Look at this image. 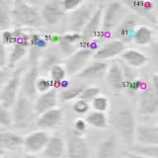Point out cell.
<instances>
[{
	"instance_id": "ac0fdd59",
	"label": "cell",
	"mask_w": 158,
	"mask_h": 158,
	"mask_svg": "<svg viewBox=\"0 0 158 158\" xmlns=\"http://www.w3.org/2000/svg\"><path fill=\"white\" fill-rule=\"evenodd\" d=\"M40 13H41L43 22H46L48 25L53 26L60 21V19L63 17L65 12L61 8L59 1H51L44 4Z\"/></svg>"
},
{
	"instance_id": "7a4b0ae2",
	"label": "cell",
	"mask_w": 158,
	"mask_h": 158,
	"mask_svg": "<svg viewBox=\"0 0 158 158\" xmlns=\"http://www.w3.org/2000/svg\"><path fill=\"white\" fill-rule=\"evenodd\" d=\"M12 127L15 128H27L32 126L37 115L34 109V101L21 94L12 106Z\"/></svg>"
},
{
	"instance_id": "d6986e66",
	"label": "cell",
	"mask_w": 158,
	"mask_h": 158,
	"mask_svg": "<svg viewBox=\"0 0 158 158\" xmlns=\"http://www.w3.org/2000/svg\"><path fill=\"white\" fill-rule=\"evenodd\" d=\"M120 57L122 61L131 68H141L149 62V57L136 48H126Z\"/></svg>"
},
{
	"instance_id": "603a6c76",
	"label": "cell",
	"mask_w": 158,
	"mask_h": 158,
	"mask_svg": "<svg viewBox=\"0 0 158 158\" xmlns=\"http://www.w3.org/2000/svg\"><path fill=\"white\" fill-rule=\"evenodd\" d=\"M135 140L140 144L158 145V127L157 126L138 125L135 127Z\"/></svg>"
},
{
	"instance_id": "277c9868",
	"label": "cell",
	"mask_w": 158,
	"mask_h": 158,
	"mask_svg": "<svg viewBox=\"0 0 158 158\" xmlns=\"http://www.w3.org/2000/svg\"><path fill=\"white\" fill-rule=\"evenodd\" d=\"M114 126L122 141L130 145L135 142V118L130 109H122L114 118Z\"/></svg>"
},
{
	"instance_id": "3957f363",
	"label": "cell",
	"mask_w": 158,
	"mask_h": 158,
	"mask_svg": "<svg viewBox=\"0 0 158 158\" xmlns=\"http://www.w3.org/2000/svg\"><path fill=\"white\" fill-rule=\"evenodd\" d=\"M104 6L99 4L94 8L90 18L88 19L86 25L81 31V47H88L96 49V42L100 39L101 27H102V14Z\"/></svg>"
},
{
	"instance_id": "7402d4cb",
	"label": "cell",
	"mask_w": 158,
	"mask_h": 158,
	"mask_svg": "<svg viewBox=\"0 0 158 158\" xmlns=\"http://www.w3.org/2000/svg\"><path fill=\"white\" fill-rule=\"evenodd\" d=\"M44 157L60 158L65 155V139L58 135H49V138L43 150Z\"/></svg>"
},
{
	"instance_id": "9c48e42d",
	"label": "cell",
	"mask_w": 158,
	"mask_h": 158,
	"mask_svg": "<svg viewBox=\"0 0 158 158\" xmlns=\"http://www.w3.org/2000/svg\"><path fill=\"white\" fill-rule=\"evenodd\" d=\"M137 110L141 116L155 115L158 111V90L152 88L150 85H145L140 90Z\"/></svg>"
},
{
	"instance_id": "6da1fadb",
	"label": "cell",
	"mask_w": 158,
	"mask_h": 158,
	"mask_svg": "<svg viewBox=\"0 0 158 158\" xmlns=\"http://www.w3.org/2000/svg\"><path fill=\"white\" fill-rule=\"evenodd\" d=\"M11 21L14 27L19 28H39L43 25L38 8L24 0H12Z\"/></svg>"
},
{
	"instance_id": "5b68a950",
	"label": "cell",
	"mask_w": 158,
	"mask_h": 158,
	"mask_svg": "<svg viewBox=\"0 0 158 158\" xmlns=\"http://www.w3.org/2000/svg\"><path fill=\"white\" fill-rule=\"evenodd\" d=\"M126 7L120 1H114L107 5L103 9L102 14V27L100 33V39L110 35L117 25L122 21L125 15Z\"/></svg>"
},
{
	"instance_id": "2e32d148",
	"label": "cell",
	"mask_w": 158,
	"mask_h": 158,
	"mask_svg": "<svg viewBox=\"0 0 158 158\" xmlns=\"http://www.w3.org/2000/svg\"><path fill=\"white\" fill-rule=\"evenodd\" d=\"M40 75V70L38 64L35 63L33 66L30 67L26 73L22 75L21 79V91L25 96L29 97L32 100H35L37 97L36 91V81L37 78Z\"/></svg>"
},
{
	"instance_id": "d4e9b609",
	"label": "cell",
	"mask_w": 158,
	"mask_h": 158,
	"mask_svg": "<svg viewBox=\"0 0 158 158\" xmlns=\"http://www.w3.org/2000/svg\"><path fill=\"white\" fill-rule=\"evenodd\" d=\"M153 40H154V31L146 25H137L131 38V41L139 47L150 46Z\"/></svg>"
},
{
	"instance_id": "b9f144b4",
	"label": "cell",
	"mask_w": 158,
	"mask_h": 158,
	"mask_svg": "<svg viewBox=\"0 0 158 158\" xmlns=\"http://www.w3.org/2000/svg\"><path fill=\"white\" fill-rule=\"evenodd\" d=\"M0 40H1L0 42L3 43L5 46H12L15 40L13 30L7 29V30H3V31L0 32Z\"/></svg>"
},
{
	"instance_id": "f546056e",
	"label": "cell",
	"mask_w": 158,
	"mask_h": 158,
	"mask_svg": "<svg viewBox=\"0 0 158 158\" xmlns=\"http://www.w3.org/2000/svg\"><path fill=\"white\" fill-rule=\"evenodd\" d=\"M118 138L116 135H109L104 139L98 147L96 156L98 158H110L115 155L117 149Z\"/></svg>"
},
{
	"instance_id": "44dd1931",
	"label": "cell",
	"mask_w": 158,
	"mask_h": 158,
	"mask_svg": "<svg viewBox=\"0 0 158 158\" xmlns=\"http://www.w3.org/2000/svg\"><path fill=\"white\" fill-rule=\"evenodd\" d=\"M123 155L131 158H158L157 144H130V147L123 153Z\"/></svg>"
},
{
	"instance_id": "ffe728a7",
	"label": "cell",
	"mask_w": 158,
	"mask_h": 158,
	"mask_svg": "<svg viewBox=\"0 0 158 158\" xmlns=\"http://www.w3.org/2000/svg\"><path fill=\"white\" fill-rule=\"evenodd\" d=\"M109 63L104 60H97L94 59L93 61H89L80 71L77 73L79 78L81 79H98L105 76Z\"/></svg>"
},
{
	"instance_id": "816d5d0a",
	"label": "cell",
	"mask_w": 158,
	"mask_h": 158,
	"mask_svg": "<svg viewBox=\"0 0 158 158\" xmlns=\"http://www.w3.org/2000/svg\"><path fill=\"white\" fill-rule=\"evenodd\" d=\"M6 150H5V149H3V148L1 147V146H0V157H1V156H4L5 154H6Z\"/></svg>"
},
{
	"instance_id": "1f68e13d",
	"label": "cell",
	"mask_w": 158,
	"mask_h": 158,
	"mask_svg": "<svg viewBox=\"0 0 158 158\" xmlns=\"http://www.w3.org/2000/svg\"><path fill=\"white\" fill-rule=\"evenodd\" d=\"M62 59L58 53L54 52H48L47 53H44L42 60L39 64V70H41L43 72H48V70L51 69L53 65H56L57 63H61Z\"/></svg>"
},
{
	"instance_id": "d6a6232c",
	"label": "cell",
	"mask_w": 158,
	"mask_h": 158,
	"mask_svg": "<svg viewBox=\"0 0 158 158\" xmlns=\"http://www.w3.org/2000/svg\"><path fill=\"white\" fill-rule=\"evenodd\" d=\"M83 90V87L75 86V87H65L61 89L60 92H58V99L61 102H72L75 99L80 97V94Z\"/></svg>"
},
{
	"instance_id": "bcb514c9",
	"label": "cell",
	"mask_w": 158,
	"mask_h": 158,
	"mask_svg": "<svg viewBox=\"0 0 158 158\" xmlns=\"http://www.w3.org/2000/svg\"><path fill=\"white\" fill-rule=\"evenodd\" d=\"M57 44L59 46V48H60L62 53L66 54V56H69V54L72 53L74 51H75V48H74V44H69L68 42H66L65 40L62 38V36H61L60 42H59Z\"/></svg>"
},
{
	"instance_id": "60d3db41",
	"label": "cell",
	"mask_w": 158,
	"mask_h": 158,
	"mask_svg": "<svg viewBox=\"0 0 158 158\" xmlns=\"http://www.w3.org/2000/svg\"><path fill=\"white\" fill-rule=\"evenodd\" d=\"M48 40L47 38H43L42 36H40L38 34H31V43H30V47H32L33 48H38L42 49L47 48L48 46Z\"/></svg>"
},
{
	"instance_id": "9a60e30c",
	"label": "cell",
	"mask_w": 158,
	"mask_h": 158,
	"mask_svg": "<svg viewBox=\"0 0 158 158\" xmlns=\"http://www.w3.org/2000/svg\"><path fill=\"white\" fill-rule=\"evenodd\" d=\"M105 77L107 84L114 92L118 93L125 90L127 78L123 68L118 63L113 62L109 64L105 73Z\"/></svg>"
},
{
	"instance_id": "5bb4252c",
	"label": "cell",
	"mask_w": 158,
	"mask_h": 158,
	"mask_svg": "<svg viewBox=\"0 0 158 158\" xmlns=\"http://www.w3.org/2000/svg\"><path fill=\"white\" fill-rule=\"evenodd\" d=\"M93 7L90 4H82L76 10L70 12L68 19V30L69 32L81 33L84 26L86 25L88 19L90 18L93 12Z\"/></svg>"
},
{
	"instance_id": "4316f807",
	"label": "cell",
	"mask_w": 158,
	"mask_h": 158,
	"mask_svg": "<svg viewBox=\"0 0 158 158\" xmlns=\"http://www.w3.org/2000/svg\"><path fill=\"white\" fill-rule=\"evenodd\" d=\"M23 143V137L13 131H0V146L6 151L16 149Z\"/></svg>"
},
{
	"instance_id": "ba28073f",
	"label": "cell",
	"mask_w": 158,
	"mask_h": 158,
	"mask_svg": "<svg viewBox=\"0 0 158 158\" xmlns=\"http://www.w3.org/2000/svg\"><path fill=\"white\" fill-rule=\"evenodd\" d=\"M65 155L71 158H86L89 156V148L82 133L74 131L67 132L65 138Z\"/></svg>"
},
{
	"instance_id": "681fc988",
	"label": "cell",
	"mask_w": 158,
	"mask_h": 158,
	"mask_svg": "<svg viewBox=\"0 0 158 158\" xmlns=\"http://www.w3.org/2000/svg\"><path fill=\"white\" fill-rule=\"evenodd\" d=\"M47 40H48V42H51L52 44H58L61 40V36H59L57 34H52L51 36H48Z\"/></svg>"
},
{
	"instance_id": "d590c367",
	"label": "cell",
	"mask_w": 158,
	"mask_h": 158,
	"mask_svg": "<svg viewBox=\"0 0 158 158\" xmlns=\"http://www.w3.org/2000/svg\"><path fill=\"white\" fill-rule=\"evenodd\" d=\"M72 102H73L72 103V110L74 113L77 114V115H80V116L86 115V114L90 111V109H91L90 103L86 100H84V99L79 97Z\"/></svg>"
},
{
	"instance_id": "4dcf8cb0",
	"label": "cell",
	"mask_w": 158,
	"mask_h": 158,
	"mask_svg": "<svg viewBox=\"0 0 158 158\" xmlns=\"http://www.w3.org/2000/svg\"><path fill=\"white\" fill-rule=\"evenodd\" d=\"M11 26V4L8 0H0V32Z\"/></svg>"
},
{
	"instance_id": "4fadbf2b",
	"label": "cell",
	"mask_w": 158,
	"mask_h": 158,
	"mask_svg": "<svg viewBox=\"0 0 158 158\" xmlns=\"http://www.w3.org/2000/svg\"><path fill=\"white\" fill-rule=\"evenodd\" d=\"M63 122V111L61 108L54 107L39 114L37 118L35 120L36 126L40 130L51 131L56 130Z\"/></svg>"
},
{
	"instance_id": "f6af8a7d",
	"label": "cell",
	"mask_w": 158,
	"mask_h": 158,
	"mask_svg": "<svg viewBox=\"0 0 158 158\" xmlns=\"http://www.w3.org/2000/svg\"><path fill=\"white\" fill-rule=\"evenodd\" d=\"M62 38L71 44H75L81 42V34L76 32H68L65 35H63Z\"/></svg>"
},
{
	"instance_id": "8fae6325",
	"label": "cell",
	"mask_w": 158,
	"mask_h": 158,
	"mask_svg": "<svg viewBox=\"0 0 158 158\" xmlns=\"http://www.w3.org/2000/svg\"><path fill=\"white\" fill-rule=\"evenodd\" d=\"M126 49V43L118 39L110 40L104 43L101 47L97 48L93 52L92 58L97 60H110V59L118 57L121 53Z\"/></svg>"
},
{
	"instance_id": "cb8c5ba5",
	"label": "cell",
	"mask_w": 158,
	"mask_h": 158,
	"mask_svg": "<svg viewBox=\"0 0 158 158\" xmlns=\"http://www.w3.org/2000/svg\"><path fill=\"white\" fill-rule=\"evenodd\" d=\"M137 26V23L132 17H127L123 19L122 21L117 25L114 29V37L115 39H118L123 43H128L131 41L133 32Z\"/></svg>"
},
{
	"instance_id": "7bdbcfd3",
	"label": "cell",
	"mask_w": 158,
	"mask_h": 158,
	"mask_svg": "<svg viewBox=\"0 0 158 158\" xmlns=\"http://www.w3.org/2000/svg\"><path fill=\"white\" fill-rule=\"evenodd\" d=\"M8 64V51L7 46L0 42V69L7 68Z\"/></svg>"
},
{
	"instance_id": "c3c4849f",
	"label": "cell",
	"mask_w": 158,
	"mask_h": 158,
	"mask_svg": "<svg viewBox=\"0 0 158 158\" xmlns=\"http://www.w3.org/2000/svg\"><path fill=\"white\" fill-rule=\"evenodd\" d=\"M8 68H4V69H0V83L3 81H6L8 77L10 76V72H8L7 70Z\"/></svg>"
},
{
	"instance_id": "52a82bcc",
	"label": "cell",
	"mask_w": 158,
	"mask_h": 158,
	"mask_svg": "<svg viewBox=\"0 0 158 158\" xmlns=\"http://www.w3.org/2000/svg\"><path fill=\"white\" fill-rule=\"evenodd\" d=\"M93 52V48L88 47H81L80 48L75 49L72 53L69 54L63 63L68 75H76L90 61Z\"/></svg>"
},
{
	"instance_id": "7dc6e473",
	"label": "cell",
	"mask_w": 158,
	"mask_h": 158,
	"mask_svg": "<svg viewBox=\"0 0 158 158\" xmlns=\"http://www.w3.org/2000/svg\"><path fill=\"white\" fill-rule=\"evenodd\" d=\"M149 85L152 87L156 89V90H158V75L157 73H153L151 77H150V81H149Z\"/></svg>"
},
{
	"instance_id": "e0dca14e",
	"label": "cell",
	"mask_w": 158,
	"mask_h": 158,
	"mask_svg": "<svg viewBox=\"0 0 158 158\" xmlns=\"http://www.w3.org/2000/svg\"><path fill=\"white\" fill-rule=\"evenodd\" d=\"M58 91L56 88L51 89L48 92L39 94L35 98L34 101V109L37 115L44 111H48L49 109L54 108L58 105Z\"/></svg>"
},
{
	"instance_id": "ab89813d",
	"label": "cell",
	"mask_w": 158,
	"mask_h": 158,
	"mask_svg": "<svg viewBox=\"0 0 158 158\" xmlns=\"http://www.w3.org/2000/svg\"><path fill=\"white\" fill-rule=\"evenodd\" d=\"M59 3H60L64 12L70 13L80 7L84 3V0H60Z\"/></svg>"
},
{
	"instance_id": "ee69618b",
	"label": "cell",
	"mask_w": 158,
	"mask_h": 158,
	"mask_svg": "<svg viewBox=\"0 0 158 158\" xmlns=\"http://www.w3.org/2000/svg\"><path fill=\"white\" fill-rule=\"evenodd\" d=\"M87 127H88V125L85 121V118H78L73 123V131L78 133H82V135H84L85 131H87Z\"/></svg>"
},
{
	"instance_id": "7c38bea8",
	"label": "cell",
	"mask_w": 158,
	"mask_h": 158,
	"mask_svg": "<svg viewBox=\"0 0 158 158\" xmlns=\"http://www.w3.org/2000/svg\"><path fill=\"white\" fill-rule=\"evenodd\" d=\"M48 138V132L44 130H40L39 128V131L30 132L25 137H23L22 145L25 151L29 153V154H39V153L43 152Z\"/></svg>"
},
{
	"instance_id": "74e56055",
	"label": "cell",
	"mask_w": 158,
	"mask_h": 158,
	"mask_svg": "<svg viewBox=\"0 0 158 158\" xmlns=\"http://www.w3.org/2000/svg\"><path fill=\"white\" fill-rule=\"evenodd\" d=\"M0 126L5 127H12L11 109L4 106L2 103H0Z\"/></svg>"
},
{
	"instance_id": "8992f818",
	"label": "cell",
	"mask_w": 158,
	"mask_h": 158,
	"mask_svg": "<svg viewBox=\"0 0 158 158\" xmlns=\"http://www.w3.org/2000/svg\"><path fill=\"white\" fill-rule=\"evenodd\" d=\"M23 75V68L18 67L11 72L5 82L0 93V103L11 109L16 102L21 90V79Z\"/></svg>"
},
{
	"instance_id": "30bf717a",
	"label": "cell",
	"mask_w": 158,
	"mask_h": 158,
	"mask_svg": "<svg viewBox=\"0 0 158 158\" xmlns=\"http://www.w3.org/2000/svg\"><path fill=\"white\" fill-rule=\"evenodd\" d=\"M126 8L145 18L149 22L156 24V5L152 0H118Z\"/></svg>"
},
{
	"instance_id": "f35d334b",
	"label": "cell",
	"mask_w": 158,
	"mask_h": 158,
	"mask_svg": "<svg viewBox=\"0 0 158 158\" xmlns=\"http://www.w3.org/2000/svg\"><path fill=\"white\" fill-rule=\"evenodd\" d=\"M101 92H102V90L100 87L89 86L87 88H83V90L80 94V98H82L84 100H86L90 103L96 96H98L99 94H101Z\"/></svg>"
},
{
	"instance_id": "e575fe53",
	"label": "cell",
	"mask_w": 158,
	"mask_h": 158,
	"mask_svg": "<svg viewBox=\"0 0 158 158\" xmlns=\"http://www.w3.org/2000/svg\"><path fill=\"white\" fill-rule=\"evenodd\" d=\"M145 85L146 84H144L143 80H141V79L138 77L127 78L125 89L127 91V93L133 94V93L140 92V90H142V89L145 87Z\"/></svg>"
},
{
	"instance_id": "8d00e7d4",
	"label": "cell",
	"mask_w": 158,
	"mask_h": 158,
	"mask_svg": "<svg viewBox=\"0 0 158 158\" xmlns=\"http://www.w3.org/2000/svg\"><path fill=\"white\" fill-rule=\"evenodd\" d=\"M53 88L52 82L49 77L44 75H39L36 81V91L37 94H42L49 91Z\"/></svg>"
},
{
	"instance_id": "f907efd6",
	"label": "cell",
	"mask_w": 158,
	"mask_h": 158,
	"mask_svg": "<svg viewBox=\"0 0 158 158\" xmlns=\"http://www.w3.org/2000/svg\"><path fill=\"white\" fill-rule=\"evenodd\" d=\"M24 1H26L27 3L33 5V6L38 7V6H40V5H42L44 1H46V0H24Z\"/></svg>"
},
{
	"instance_id": "836d02e7",
	"label": "cell",
	"mask_w": 158,
	"mask_h": 158,
	"mask_svg": "<svg viewBox=\"0 0 158 158\" xmlns=\"http://www.w3.org/2000/svg\"><path fill=\"white\" fill-rule=\"evenodd\" d=\"M90 106L93 110L107 113L110 109V100L104 94H99L90 102Z\"/></svg>"
},
{
	"instance_id": "f1b7e54d",
	"label": "cell",
	"mask_w": 158,
	"mask_h": 158,
	"mask_svg": "<svg viewBox=\"0 0 158 158\" xmlns=\"http://www.w3.org/2000/svg\"><path fill=\"white\" fill-rule=\"evenodd\" d=\"M11 49L8 52V69H13L17 64L27 56L29 52V47L20 44H14L11 46Z\"/></svg>"
},
{
	"instance_id": "484cf974",
	"label": "cell",
	"mask_w": 158,
	"mask_h": 158,
	"mask_svg": "<svg viewBox=\"0 0 158 158\" xmlns=\"http://www.w3.org/2000/svg\"><path fill=\"white\" fill-rule=\"evenodd\" d=\"M48 74H49L48 77L52 82L53 88L63 89V88L67 87L66 77H67L68 74L66 71V68L62 62L53 65L48 70Z\"/></svg>"
},
{
	"instance_id": "83f0119b",
	"label": "cell",
	"mask_w": 158,
	"mask_h": 158,
	"mask_svg": "<svg viewBox=\"0 0 158 158\" xmlns=\"http://www.w3.org/2000/svg\"><path fill=\"white\" fill-rule=\"evenodd\" d=\"M85 121L87 125L97 130H105L109 126V120L107 114L99 111H89L85 115Z\"/></svg>"
}]
</instances>
